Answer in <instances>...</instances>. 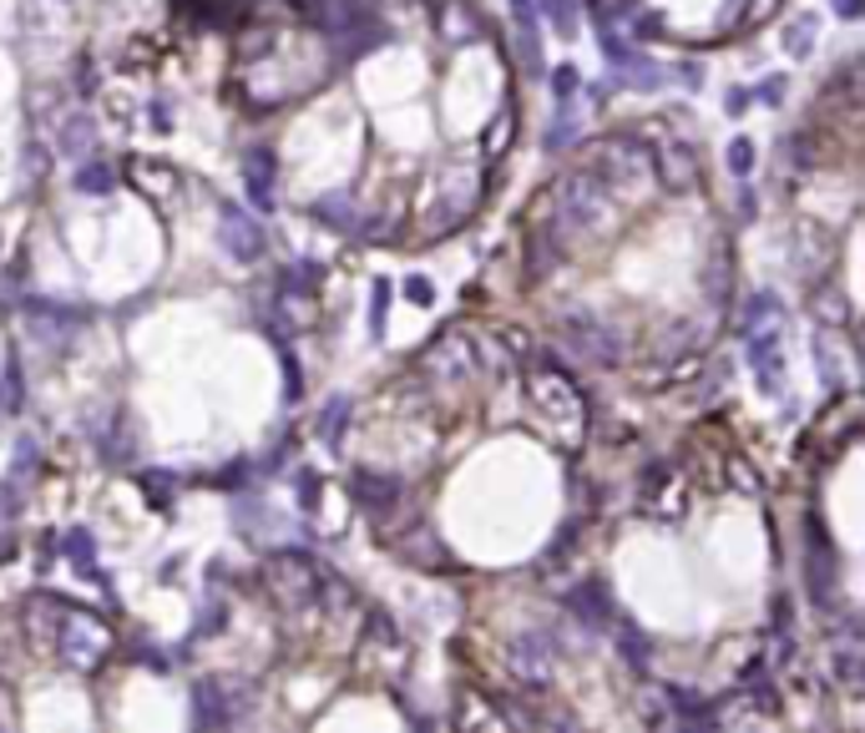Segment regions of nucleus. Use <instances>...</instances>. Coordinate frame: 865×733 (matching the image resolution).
Masks as SVG:
<instances>
[{
	"mask_svg": "<svg viewBox=\"0 0 865 733\" xmlns=\"http://www.w3.org/2000/svg\"><path fill=\"white\" fill-rule=\"evenodd\" d=\"M602 218H607V188L598 177L592 173L562 177L557 192H552V223L562 233H592Z\"/></svg>",
	"mask_w": 865,
	"mask_h": 733,
	"instance_id": "f257e3e1",
	"label": "nucleus"
},
{
	"mask_svg": "<svg viewBox=\"0 0 865 733\" xmlns=\"http://www.w3.org/2000/svg\"><path fill=\"white\" fill-rule=\"evenodd\" d=\"M562 334L592 365H617V354H623V334L607 319H598V314H573V319L562 324Z\"/></svg>",
	"mask_w": 865,
	"mask_h": 733,
	"instance_id": "f03ea898",
	"label": "nucleus"
},
{
	"mask_svg": "<svg viewBox=\"0 0 865 733\" xmlns=\"http://www.w3.org/2000/svg\"><path fill=\"white\" fill-rule=\"evenodd\" d=\"M218 243L228 249V258H238V264H253V258H264V249H268L264 223L253 218V213H243V207H234V203L218 207Z\"/></svg>",
	"mask_w": 865,
	"mask_h": 733,
	"instance_id": "7ed1b4c3",
	"label": "nucleus"
},
{
	"mask_svg": "<svg viewBox=\"0 0 865 733\" xmlns=\"http://www.w3.org/2000/svg\"><path fill=\"white\" fill-rule=\"evenodd\" d=\"M57 647L61 658L76 662V668H87V662H97L106 653V628L102 622H91V617H66L57 632Z\"/></svg>",
	"mask_w": 865,
	"mask_h": 733,
	"instance_id": "20e7f679",
	"label": "nucleus"
},
{
	"mask_svg": "<svg viewBox=\"0 0 865 733\" xmlns=\"http://www.w3.org/2000/svg\"><path fill=\"white\" fill-rule=\"evenodd\" d=\"M506 662H512V673L522 683H547L552 678V632H522V637H512Z\"/></svg>",
	"mask_w": 865,
	"mask_h": 733,
	"instance_id": "39448f33",
	"label": "nucleus"
},
{
	"mask_svg": "<svg viewBox=\"0 0 865 733\" xmlns=\"http://www.w3.org/2000/svg\"><path fill=\"white\" fill-rule=\"evenodd\" d=\"M354 501L365 506L369 516H390L396 511V501H400V476H380V470H360L350 481Z\"/></svg>",
	"mask_w": 865,
	"mask_h": 733,
	"instance_id": "423d86ee",
	"label": "nucleus"
},
{
	"mask_svg": "<svg viewBox=\"0 0 865 733\" xmlns=\"http://www.w3.org/2000/svg\"><path fill=\"white\" fill-rule=\"evenodd\" d=\"M744 350H749V369L760 375L764 390L779 384V329H760V334H744Z\"/></svg>",
	"mask_w": 865,
	"mask_h": 733,
	"instance_id": "0eeeda50",
	"label": "nucleus"
},
{
	"mask_svg": "<svg viewBox=\"0 0 865 733\" xmlns=\"http://www.w3.org/2000/svg\"><path fill=\"white\" fill-rule=\"evenodd\" d=\"M243 177H249V198L259 213L274 207V152L268 147H253L249 157H243Z\"/></svg>",
	"mask_w": 865,
	"mask_h": 733,
	"instance_id": "6e6552de",
	"label": "nucleus"
},
{
	"mask_svg": "<svg viewBox=\"0 0 865 733\" xmlns=\"http://www.w3.org/2000/svg\"><path fill=\"white\" fill-rule=\"evenodd\" d=\"M192 723L198 729H228L234 723V708H228V698H223V688L213 678L192 688Z\"/></svg>",
	"mask_w": 865,
	"mask_h": 733,
	"instance_id": "1a4fd4ad",
	"label": "nucleus"
},
{
	"mask_svg": "<svg viewBox=\"0 0 865 733\" xmlns=\"http://www.w3.org/2000/svg\"><path fill=\"white\" fill-rule=\"evenodd\" d=\"M512 15H516V51H522V66L531 76H542V51H537V5L531 0H512Z\"/></svg>",
	"mask_w": 865,
	"mask_h": 733,
	"instance_id": "9d476101",
	"label": "nucleus"
},
{
	"mask_svg": "<svg viewBox=\"0 0 865 733\" xmlns=\"http://www.w3.org/2000/svg\"><path fill=\"white\" fill-rule=\"evenodd\" d=\"M567 607H573V612L582 617L587 628H602V622L613 617V597H607V586H602V582H587V586H577L573 597H567Z\"/></svg>",
	"mask_w": 865,
	"mask_h": 733,
	"instance_id": "9b49d317",
	"label": "nucleus"
},
{
	"mask_svg": "<svg viewBox=\"0 0 865 733\" xmlns=\"http://www.w3.org/2000/svg\"><path fill=\"white\" fill-rule=\"evenodd\" d=\"M61 552H66V561H72L76 572L97 577V542H91V531H87V527L61 531Z\"/></svg>",
	"mask_w": 865,
	"mask_h": 733,
	"instance_id": "f8f14e48",
	"label": "nucleus"
},
{
	"mask_svg": "<svg viewBox=\"0 0 865 733\" xmlns=\"http://www.w3.org/2000/svg\"><path fill=\"white\" fill-rule=\"evenodd\" d=\"M314 213H319L329 228H344V233H354V228H360V213H354L350 192H329V198H319V203H314Z\"/></svg>",
	"mask_w": 865,
	"mask_h": 733,
	"instance_id": "ddd939ff",
	"label": "nucleus"
},
{
	"mask_svg": "<svg viewBox=\"0 0 865 733\" xmlns=\"http://www.w3.org/2000/svg\"><path fill=\"white\" fill-rule=\"evenodd\" d=\"M350 415H354V400H350V395H335V400H329V405L319 410V426H314V435L335 445V440L344 435V426H350Z\"/></svg>",
	"mask_w": 865,
	"mask_h": 733,
	"instance_id": "4468645a",
	"label": "nucleus"
},
{
	"mask_svg": "<svg viewBox=\"0 0 865 733\" xmlns=\"http://www.w3.org/2000/svg\"><path fill=\"white\" fill-rule=\"evenodd\" d=\"M744 334H760V329H779V304L769 293H749L744 299V324H739Z\"/></svg>",
	"mask_w": 865,
	"mask_h": 733,
	"instance_id": "2eb2a0df",
	"label": "nucleus"
},
{
	"mask_svg": "<svg viewBox=\"0 0 865 733\" xmlns=\"http://www.w3.org/2000/svg\"><path fill=\"white\" fill-rule=\"evenodd\" d=\"M815 26H820V15H810V11H805L800 21H790V26L779 30V46H785L794 61L810 56V46H815Z\"/></svg>",
	"mask_w": 865,
	"mask_h": 733,
	"instance_id": "dca6fc26",
	"label": "nucleus"
},
{
	"mask_svg": "<svg viewBox=\"0 0 865 733\" xmlns=\"http://www.w3.org/2000/svg\"><path fill=\"white\" fill-rule=\"evenodd\" d=\"M112 188H117V173H112L106 162H82V167H76V192H87V198H106Z\"/></svg>",
	"mask_w": 865,
	"mask_h": 733,
	"instance_id": "f3484780",
	"label": "nucleus"
},
{
	"mask_svg": "<svg viewBox=\"0 0 865 733\" xmlns=\"http://www.w3.org/2000/svg\"><path fill=\"white\" fill-rule=\"evenodd\" d=\"M582 137V122H577V112H573V97L557 106V117H552V127H547V147L557 152V147H567V142H577Z\"/></svg>",
	"mask_w": 865,
	"mask_h": 733,
	"instance_id": "a211bd4d",
	"label": "nucleus"
},
{
	"mask_svg": "<svg viewBox=\"0 0 865 733\" xmlns=\"http://www.w3.org/2000/svg\"><path fill=\"white\" fill-rule=\"evenodd\" d=\"M319 283H324V268L309 264V258H304V264H293L289 274H284V293H314Z\"/></svg>",
	"mask_w": 865,
	"mask_h": 733,
	"instance_id": "6ab92c4d",
	"label": "nucleus"
},
{
	"mask_svg": "<svg viewBox=\"0 0 865 733\" xmlns=\"http://www.w3.org/2000/svg\"><path fill=\"white\" fill-rule=\"evenodd\" d=\"M542 15L552 21L557 36H577V5L573 0H542Z\"/></svg>",
	"mask_w": 865,
	"mask_h": 733,
	"instance_id": "aec40b11",
	"label": "nucleus"
},
{
	"mask_svg": "<svg viewBox=\"0 0 865 733\" xmlns=\"http://www.w3.org/2000/svg\"><path fill=\"white\" fill-rule=\"evenodd\" d=\"M724 162H729L734 177H749V173H754V142H749V137H734L729 152H724Z\"/></svg>",
	"mask_w": 865,
	"mask_h": 733,
	"instance_id": "412c9836",
	"label": "nucleus"
},
{
	"mask_svg": "<svg viewBox=\"0 0 865 733\" xmlns=\"http://www.w3.org/2000/svg\"><path fill=\"white\" fill-rule=\"evenodd\" d=\"M440 26H446V36H476V15H471L461 0H451L446 15H440Z\"/></svg>",
	"mask_w": 865,
	"mask_h": 733,
	"instance_id": "4be33fe9",
	"label": "nucleus"
},
{
	"mask_svg": "<svg viewBox=\"0 0 865 733\" xmlns=\"http://www.w3.org/2000/svg\"><path fill=\"white\" fill-rule=\"evenodd\" d=\"M293 491H299V506H304L309 516L319 511V476H314V470H293Z\"/></svg>",
	"mask_w": 865,
	"mask_h": 733,
	"instance_id": "5701e85b",
	"label": "nucleus"
},
{
	"mask_svg": "<svg viewBox=\"0 0 865 733\" xmlns=\"http://www.w3.org/2000/svg\"><path fill=\"white\" fill-rule=\"evenodd\" d=\"M91 137H97V132H91V122H87V117H76L72 127L61 132V152H66V157H82V147H87Z\"/></svg>",
	"mask_w": 865,
	"mask_h": 733,
	"instance_id": "b1692460",
	"label": "nucleus"
},
{
	"mask_svg": "<svg viewBox=\"0 0 865 733\" xmlns=\"http://www.w3.org/2000/svg\"><path fill=\"white\" fill-rule=\"evenodd\" d=\"M617 653H628V662L638 668V673L648 668V643H643V632H638V628H628L623 637H617Z\"/></svg>",
	"mask_w": 865,
	"mask_h": 733,
	"instance_id": "393cba45",
	"label": "nucleus"
},
{
	"mask_svg": "<svg viewBox=\"0 0 865 733\" xmlns=\"http://www.w3.org/2000/svg\"><path fill=\"white\" fill-rule=\"evenodd\" d=\"M385 319H390V283H375V293H369V329L380 334L385 329Z\"/></svg>",
	"mask_w": 865,
	"mask_h": 733,
	"instance_id": "a878e982",
	"label": "nucleus"
},
{
	"mask_svg": "<svg viewBox=\"0 0 865 733\" xmlns=\"http://www.w3.org/2000/svg\"><path fill=\"white\" fill-rule=\"evenodd\" d=\"M577 87H582V72H577V66H557V72H552V91H557V102L577 97Z\"/></svg>",
	"mask_w": 865,
	"mask_h": 733,
	"instance_id": "bb28decb",
	"label": "nucleus"
},
{
	"mask_svg": "<svg viewBox=\"0 0 865 733\" xmlns=\"http://www.w3.org/2000/svg\"><path fill=\"white\" fill-rule=\"evenodd\" d=\"M405 299H411V304H436V283L411 274V279H405Z\"/></svg>",
	"mask_w": 865,
	"mask_h": 733,
	"instance_id": "cd10ccee",
	"label": "nucleus"
},
{
	"mask_svg": "<svg viewBox=\"0 0 865 733\" xmlns=\"http://www.w3.org/2000/svg\"><path fill=\"white\" fill-rule=\"evenodd\" d=\"M5 410H21V369H11L5 375V400H0Z\"/></svg>",
	"mask_w": 865,
	"mask_h": 733,
	"instance_id": "c85d7f7f",
	"label": "nucleus"
},
{
	"mask_svg": "<svg viewBox=\"0 0 865 733\" xmlns=\"http://www.w3.org/2000/svg\"><path fill=\"white\" fill-rule=\"evenodd\" d=\"M749 102H754V91H744V87H729V112H734V117H744V112H749Z\"/></svg>",
	"mask_w": 865,
	"mask_h": 733,
	"instance_id": "c756f323",
	"label": "nucleus"
},
{
	"mask_svg": "<svg viewBox=\"0 0 865 733\" xmlns=\"http://www.w3.org/2000/svg\"><path fill=\"white\" fill-rule=\"evenodd\" d=\"M243 470H249V466L238 460V466H228L223 476H213V485H228V491H234V485H243Z\"/></svg>",
	"mask_w": 865,
	"mask_h": 733,
	"instance_id": "7c9ffc66",
	"label": "nucleus"
},
{
	"mask_svg": "<svg viewBox=\"0 0 865 733\" xmlns=\"http://www.w3.org/2000/svg\"><path fill=\"white\" fill-rule=\"evenodd\" d=\"M659 30H663V21H659V15H643V21H638V41H653Z\"/></svg>",
	"mask_w": 865,
	"mask_h": 733,
	"instance_id": "2f4dec72",
	"label": "nucleus"
},
{
	"mask_svg": "<svg viewBox=\"0 0 865 733\" xmlns=\"http://www.w3.org/2000/svg\"><path fill=\"white\" fill-rule=\"evenodd\" d=\"M678 81H684V87H704V76H699V66H693V61H684V66H678Z\"/></svg>",
	"mask_w": 865,
	"mask_h": 733,
	"instance_id": "473e14b6",
	"label": "nucleus"
},
{
	"mask_svg": "<svg viewBox=\"0 0 865 733\" xmlns=\"http://www.w3.org/2000/svg\"><path fill=\"white\" fill-rule=\"evenodd\" d=\"M861 11H865V0H836V15H845V21H855Z\"/></svg>",
	"mask_w": 865,
	"mask_h": 733,
	"instance_id": "72a5a7b5",
	"label": "nucleus"
},
{
	"mask_svg": "<svg viewBox=\"0 0 865 733\" xmlns=\"http://www.w3.org/2000/svg\"><path fill=\"white\" fill-rule=\"evenodd\" d=\"M760 97H764V102H779V97H785V81H779V76H775V81H764Z\"/></svg>",
	"mask_w": 865,
	"mask_h": 733,
	"instance_id": "f704fd0d",
	"label": "nucleus"
},
{
	"mask_svg": "<svg viewBox=\"0 0 865 733\" xmlns=\"http://www.w3.org/2000/svg\"><path fill=\"white\" fill-rule=\"evenodd\" d=\"M36 466V445L30 440H21V460H15V470H30Z\"/></svg>",
	"mask_w": 865,
	"mask_h": 733,
	"instance_id": "c9c22d12",
	"label": "nucleus"
},
{
	"mask_svg": "<svg viewBox=\"0 0 865 733\" xmlns=\"http://www.w3.org/2000/svg\"><path fill=\"white\" fill-rule=\"evenodd\" d=\"M739 213H744V218H754V188L739 192Z\"/></svg>",
	"mask_w": 865,
	"mask_h": 733,
	"instance_id": "e433bc0d",
	"label": "nucleus"
}]
</instances>
